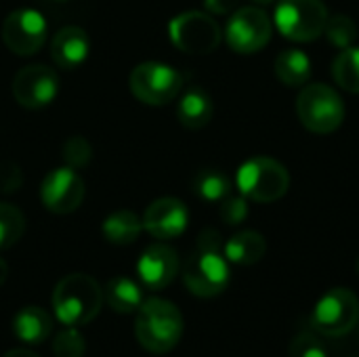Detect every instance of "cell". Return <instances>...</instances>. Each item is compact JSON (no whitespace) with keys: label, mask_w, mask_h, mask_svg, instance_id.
<instances>
[{"label":"cell","mask_w":359,"mask_h":357,"mask_svg":"<svg viewBox=\"0 0 359 357\" xmlns=\"http://www.w3.org/2000/svg\"><path fill=\"white\" fill-rule=\"evenodd\" d=\"M183 316L179 307L164 299H147L137 309L135 337L149 353L172 351L183 337Z\"/></svg>","instance_id":"cell-1"},{"label":"cell","mask_w":359,"mask_h":357,"mask_svg":"<svg viewBox=\"0 0 359 357\" xmlns=\"http://www.w3.org/2000/svg\"><path fill=\"white\" fill-rule=\"evenodd\" d=\"M103 305V290L86 274L65 276L53 292V311L65 326H84L93 322Z\"/></svg>","instance_id":"cell-2"},{"label":"cell","mask_w":359,"mask_h":357,"mask_svg":"<svg viewBox=\"0 0 359 357\" xmlns=\"http://www.w3.org/2000/svg\"><path fill=\"white\" fill-rule=\"evenodd\" d=\"M297 116L309 133L330 135L345 120V103L328 84H305L297 99Z\"/></svg>","instance_id":"cell-3"},{"label":"cell","mask_w":359,"mask_h":357,"mask_svg":"<svg viewBox=\"0 0 359 357\" xmlns=\"http://www.w3.org/2000/svg\"><path fill=\"white\" fill-rule=\"evenodd\" d=\"M236 183L246 200L269 204L284 198L290 187V175L282 162L267 156H259L250 158L240 166Z\"/></svg>","instance_id":"cell-4"},{"label":"cell","mask_w":359,"mask_h":357,"mask_svg":"<svg viewBox=\"0 0 359 357\" xmlns=\"http://www.w3.org/2000/svg\"><path fill=\"white\" fill-rule=\"evenodd\" d=\"M273 23L284 38L311 42L324 34L328 8L322 0H282L276 8Z\"/></svg>","instance_id":"cell-5"},{"label":"cell","mask_w":359,"mask_h":357,"mask_svg":"<svg viewBox=\"0 0 359 357\" xmlns=\"http://www.w3.org/2000/svg\"><path fill=\"white\" fill-rule=\"evenodd\" d=\"M359 324V299L349 288L328 290L313 307L311 326L316 332L339 339Z\"/></svg>","instance_id":"cell-6"},{"label":"cell","mask_w":359,"mask_h":357,"mask_svg":"<svg viewBox=\"0 0 359 357\" xmlns=\"http://www.w3.org/2000/svg\"><path fill=\"white\" fill-rule=\"evenodd\" d=\"M128 86L141 103L158 107L177 99L183 88V76L166 63L145 61L130 72Z\"/></svg>","instance_id":"cell-7"},{"label":"cell","mask_w":359,"mask_h":357,"mask_svg":"<svg viewBox=\"0 0 359 357\" xmlns=\"http://www.w3.org/2000/svg\"><path fill=\"white\" fill-rule=\"evenodd\" d=\"M229 276V261L225 255H221V250L198 246L185 265L183 282L191 295L200 299H212L227 288Z\"/></svg>","instance_id":"cell-8"},{"label":"cell","mask_w":359,"mask_h":357,"mask_svg":"<svg viewBox=\"0 0 359 357\" xmlns=\"http://www.w3.org/2000/svg\"><path fill=\"white\" fill-rule=\"evenodd\" d=\"M168 36L179 50L189 55H208L221 44L223 38L219 23L202 11L177 15L168 23Z\"/></svg>","instance_id":"cell-9"},{"label":"cell","mask_w":359,"mask_h":357,"mask_svg":"<svg viewBox=\"0 0 359 357\" xmlns=\"http://www.w3.org/2000/svg\"><path fill=\"white\" fill-rule=\"evenodd\" d=\"M273 34V23L259 6L238 8L225 29V38L231 50L240 55H252L267 46Z\"/></svg>","instance_id":"cell-10"},{"label":"cell","mask_w":359,"mask_h":357,"mask_svg":"<svg viewBox=\"0 0 359 357\" xmlns=\"http://www.w3.org/2000/svg\"><path fill=\"white\" fill-rule=\"evenodd\" d=\"M46 19L36 8H17L8 13L2 23V40L6 48L19 57L38 53L46 42Z\"/></svg>","instance_id":"cell-11"},{"label":"cell","mask_w":359,"mask_h":357,"mask_svg":"<svg viewBox=\"0 0 359 357\" xmlns=\"http://www.w3.org/2000/svg\"><path fill=\"white\" fill-rule=\"evenodd\" d=\"M86 187L82 177L72 166H61L50 170L40 185V200L46 210L55 215L74 213L84 200Z\"/></svg>","instance_id":"cell-12"},{"label":"cell","mask_w":359,"mask_h":357,"mask_svg":"<svg viewBox=\"0 0 359 357\" xmlns=\"http://www.w3.org/2000/svg\"><path fill=\"white\" fill-rule=\"evenodd\" d=\"M59 78L48 65H25L13 78V97L25 109H40L55 101Z\"/></svg>","instance_id":"cell-13"},{"label":"cell","mask_w":359,"mask_h":357,"mask_svg":"<svg viewBox=\"0 0 359 357\" xmlns=\"http://www.w3.org/2000/svg\"><path fill=\"white\" fill-rule=\"evenodd\" d=\"M189 223L187 206L179 198H158L143 215V229L158 240L179 238Z\"/></svg>","instance_id":"cell-14"},{"label":"cell","mask_w":359,"mask_h":357,"mask_svg":"<svg viewBox=\"0 0 359 357\" xmlns=\"http://www.w3.org/2000/svg\"><path fill=\"white\" fill-rule=\"evenodd\" d=\"M179 274V255L166 244H151L137 263V276L149 290H164Z\"/></svg>","instance_id":"cell-15"},{"label":"cell","mask_w":359,"mask_h":357,"mask_svg":"<svg viewBox=\"0 0 359 357\" xmlns=\"http://www.w3.org/2000/svg\"><path fill=\"white\" fill-rule=\"evenodd\" d=\"M90 53L88 34L78 25L61 27L50 40V57L61 69H78Z\"/></svg>","instance_id":"cell-16"},{"label":"cell","mask_w":359,"mask_h":357,"mask_svg":"<svg viewBox=\"0 0 359 357\" xmlns=\"http://www.w3.org/2000/svg\"><path fill=\"white\" fill-rule=\"evenodd\" d=\"M212 99L210 95L200 88V86H191L187 88L177 105V118L179 122L189 128V130H200L204 128L210 120H212Z\"/></svg>","instance_id":"cell-17"},{"label":"cell","mask_w":359,"mask_h":357,"mask_svg":"<svg viewBox=\"0 0 359 357\" xmlns=\"http://www.w3.org/2000/svg\"><path fill=\"white\" fill-rule=\"evenodd\" d=\"M13 332L27 345H40L53 332V318L42 307H23L13 318Z\"/></svg>","instance_id":"cell-18"},{"label":"cell","mask_w":359,"mask_h":357,"mask_svg":"<svg viewBox=\"0 0 359 357\" xmlns=\"http://www.w3.org/2000/svg\"><path fill=\"white\" fill-rule=\"evenodd\" d=\"M267 252V242L257 231H240L227 240L223 255L233 265H255Z\"/></svg>","instance_id":"cell-19"},{"label":"cell","mask_w":359,"mask_h":357,"mask_svg":"<svg viewBox=\"0 0 359 357\" xmlns=\"http://www.w3.org/2000/svg\"><path fill=\"white\" fill-rule=\"evenodd\" d=\"M103 301H107V305L116 314L128 316V314H137V309L141 307L143 292H141V286L135 280H130L126 276H118V278H111L105 284Z\"/></svg>","instance_id":"cell-20"},{"label":"cell","mask_w":359,"mask_h":357,"mask_svg":"<svg viewBox=\"0 0 359 357\" xmlns=\"http://www.w3.org/2000/svg\"><path fill=\"white\" fill-rule=\"evenodd\" d=\"M101 231L107 242L116 246H128L139 240L143 231V219L133 210H116L103 221Z\"/></svg>","instance_id":"cell-21"},{"label":"cell","mask_w":359,"mask_h":357,"mask_svg":"<svg viewBox=\"0 0 359 357\" xmlns=\"http://www.w3.org/2000/svg\"><path fill=\"white\" fill-rule=\"evenodd\" d=\"M276 76L290 88L305 86L311 76V59L299 48L282 50L276 59Z\"/></svg>","instance_id":"cell-22"},{"label":"cell","mask_w":359,"mask_h":357,"mask_svg":"<svg viewBox=\"0 0 359 357\" xmlns=\"http://www.w3.org/2000/svg\"><path fill=\"white\" fill-rule=\"evenodd\" d=\"M194 191L198 198L206 200V202H223L229 191H231V185H229V179L221 173V170H215V168H206V170H200L194 179Z\"/></svg>","instance_id":"cell-23"},{"label":"cell","mask_w":359,"mask_h":357,"mask_svg":"<svg viewBox=\"0 0 359 357\" xmlns=\"http://www.w3.org/2000/svg\"><path fill=\"white\" fill-rule=\"evenodd\" d=\"M332 76L339 86L359 95V46L343 48L332 63Z\"/></svg>","instance_id":"cell-24"},{"label":"cell","mask_w":359,"mask_h":357,"mask_svg":"<svg viewBox=\"0 0 359 357\" xmlns=\"http://www.w3.org/2000/svg\"><path fill=\"white\" fill-rule=\"evenodd\" d=\"M23 231H25L23 213L13 204L0 202V252L17 244Z\"/></svg>","instance_id":"cell-25"},{"label":"cell","mask_w":359,"mask_h":357,"mask_svg":"<svg viewBox=\"0 0 359 357\" xmlns=\"http://www.w3.org/2000/svg\"><path fill=\"white\" fill-rule=\"evenodd\" d=\"M324 34L339 48H349L358 40V27H355L353 19L347 17V15L328 17V23H326Z\"/></svg>","instance_id":"cell-26"},{"label":"cell","mask_w":359,"mask_h":357,"mask_svg":"<svg viewBox=\"0 0 359 357\" xmlns=\"http://www.w3.org/2000/svg\"><path fill=\"white\" fill-rule=\"evenodd\" d=\"M86 351V341L76 326H67L59 330L53 339L55 357H82Z\"/></svg>","instance_id":"cell-27"},{"label":"cell","mask_w":359,"mask_h":357,"mask_svg":"<svg viewBox=\"0 0 359 357\" xmlns=\"http://www.w3.org/2000/svg\"><path fill=\"white\" fill-rule=\"evenodd\" d=\"M90 158H93V149H90V143L84 137L76 135V137H69L65 141V145H63V160H65L67 166L80 170V168H84L90 162Z\"/></svg>","instance_id":"cell-28"},{"label":"cell","mask_w":359,"mask_h":357,"mask_svg":"<svg viewBox=\"0 0 359 357\" xmlns=\"http://www.w3.org/2000/svg\"><path fill=\"white\" fill-rule=\"evenodd\" d=\"M288 357H328V351L313 332L303 330L290 341Z\"/></svg>","instance_id":"cell-29"},{"label":"cell","mask_w":359,"mask_h":357,"mask_svg":"<svg viewBox=\"0 0 359 357\" xmlns=\"http://www.w3.org/2000/svg\"><path fill=\"white\" fill-rule=\"evenodd\" d=\"M248 217V204L244 196H227L221 202V219L227 225H240Z\"/></svg>","instance_id":"cell-30"},{"label":"cell","mask_w":359,"mask_h":357,"mask_svg":"<svg viewBox=\"0 0 359 357\" xmlns=\"http://www.w3.org/2000/svg\"><path fill=\"white\" fill-rule=\"evenodd\" d=\"M240 0H204L206 8L215 15H227L238 6Z\"/></svg>","instance_id":"cell-31"},{"label":"cell","mask_w":359,"mask_h":357,"mask_svg":"<svg viewBox=\"0 0 359 357\" xmlns=\"http://www.w3.org/2000/svg\"><path fill=\"white\" fill-rule=\"evenodd\" d=\"M198 246L200 248H212V250H221V236L215 229H206L200 234L198 238Z\"/></svg>","instance_id":"cell-32"},{"label":"cell","mask_w":359,"mask_h":357,"mask_svg":"<svg viewBox=\"0 0 359 357\" xmlns=\"http://www.w3.org/2000/svg\"><path fill=\"white\" fill-rule=\"evenodd\" d=\"M4 357H38L34 351H29V349H23V347H17V349H11V351H6Z\"/></svg>","instance_id":"cell-33"},{"label":"cell","mask_w":359,"mask_h":357,"mask_svg":"<svg viewBox=\"0 0 359 357\" xmlns=\"http://www.w3.org/2000/svg\"><path fill=\"white\" fill-rule=\"evenodd\" d=\"M6 278H8V265H6V261L0 257V286H4Z\"/></svg>","instance_id":"cell-34"},{"label":"cell","mask_w":359,"mask_h":357,"mask_svg":"<svg viewBox=\"0 0 359 357\" xmlns=\"http://www.w3.org/2000/svg\"><path fill=\"white\" fill-rule=\"evenodd\" d=\"M252 2H259V4H269V2H273V0H252Z\"/></svg>","instance_id":"cell-35"},{"label":"cell","mask_w":359,"mask_h":357,"mask_svg":"<svg viewBox=\"0 0 359 357\" xmlns=\"http://www.w3.org/2000/svg\"><path fill=\"white\" fill-rule=\"evenodd\" d=\"M358 276H359V259H358Z\"/></svg>","instance_id":"cell-36"},{"label":"cell","mask_w":359,"mask_h":357,"mask_svg":"<svg viewBox=\"0 0 359 357\" xmlns=\"http://www.w3.org/2000/svg\"><path fill=\"white\" fill-rule=\"evenodd\" d=\"M57 2H63V0H57Z\"/></svg>","instance_id":"cell-37"}]
</instances>
